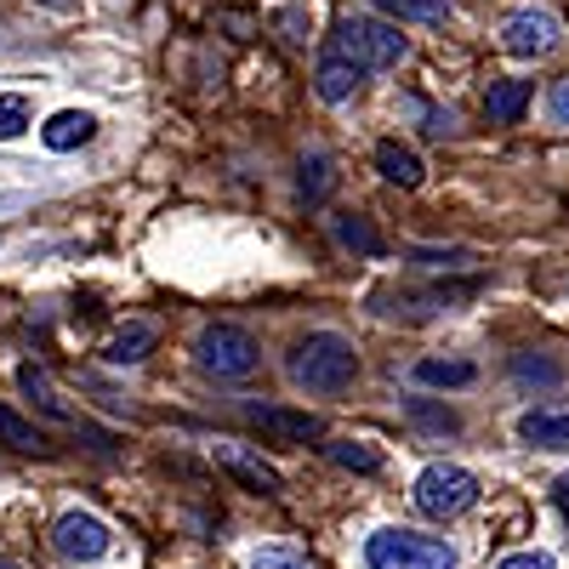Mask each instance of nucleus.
I'll list each match as a JSON object with an SVG mask.
<instances>
[{
  "instance_id": "nucleus-11",
  "label": "nucleus",
  "mask_w": 569,
  "mask_h": 569,
  "mask_svg": "<svg viewBox=\"0 0 569 569\" xmlns=\"http://www.w3.org/2000/svg\"><path fill=\"white\" fill-rule=\"evenodd\" d=\"M359 74H365V69H359L353 58H342L337 46H330L325 63H319V74H313V91H319L325 103H348L353 91H359Z\"/></svg>"
},
{
  "instance_id": "nucleus-33",
  "label": "nucleus",
  "mask_w": 569,
  "mask_h": 569,
  "mask_svg": "<svg viewBox=\"0 0 569 569\" xmlns=\"http://www.w3.org/2000/svg\"><path fill=\"white\" fill-rule=\"evenodd\" d=\"M0 569H18V563H12V558H0Z\"/></svg>"
},
{
  "instance_id": "nucleus-26",
  "label": "nucleus",
  "mask_w": 569,
  "mask_h": 569,
  "mask_svg": "<svg viewBox=\"0 0 569 569\" xmlns=\"http://www.w3.org/2000/svg\"><path fill=\"white\" fill-rule=\"evenodd\" d=\"M23 126H29V98L23 91H7V98H0V142H12Z\"/></svg>"
},
{
  "instance_id": "nucleus-12",
  "label": "nucleus",
  "mask_w": 569,
  "mask_h": 569,
  "mask_svg": "<svg viewBox=\"0 0 569 569\" xmlns=\"http://www.w3.org/2000/svg\"><path fill=\"white\" fill-rule=\"evenodd\" d=\"M91 131H98V120H91L86 109H63V114H52L40 126V142L52 154H69V149H80V142H91Z\"/></svg>"
},
{
  "instance_id": "nucleus-18",
  "label": "nucleus",
  "mask_w": 569,
  "mask_h": 569,
  "mask_svg": "<svg viewBox=\"0 0 569 569\" xmlns=\"http://www.w3.org/2000/svg\"><path fill=\"white\" fill-rule=\"evenodd\" d=\"M376 171H382L388 182H399V188H416L421 182V160H416V149H405V142H376Z\"/></svg>"
},
{
  "instance_id": "nucleus-30",
  "label": "nucleus",
  "mask_w": 569,
  "mask_h": 569,
  "mask_svg": "<svg viewBox=\"0 0 569 569\" xmlns=\"http://www.w3.org/2000/svg\"><path fill=\"white\" fill-rule=\"evenodd\" d=\"M496 569H558V563H552V552H507Z\"/></svg>"
},
{
  "instance_id": "nucleus-23",
  "label": "nucleus",
  "mask_w": 569,
  "mask_h": 569,
  "mask_svg": "<svg viewBox=\"0 0 569 569\" xmlns=\"http://www.w3.org/2000/svg\"><path fill=\"white\" fill-rule=\"evenodd\" d=\"M512 382H525V388H558L563 382V365L558 359H541V353H518L512 359Z\"/></svg>"
},
{
  "instance_id": "nucleus-24",
  "label": "nucleus",
  "mask_w": 569,
  "mask_h": 569,
  "mask_svg": "<svg viewBox=\"0 0 569 569\" xmlns=\"http://www.w3.org/2000/svg\"><path fill=\"white\" fill-rule=\"evenodd\" d=\"M0 445H12V450H29V456H40V450H46V433H40L34 421H23L18 410H7V405H0Z\"/></svg>"
},
{
  "instance_id": "nucleus-7",
  "label": "nucleus",
  "mask_w": 569,
  "mask_h": 569,
  "mask_svg": "<svg viewBox=\"0 0 569 569\" xmlns=\"http://www.w3.org/2000/svg\"><path fill=\"white\" fill-rule=\"evenodd\" d=\"M558 34H563L558 12L525 7V12H512V18L501 23V52H507V58H547L552 46H558Z\"/></svg>"
},
{
  "instance_id": "nucleus-16",
  "label": "nucleus",
  "mask_w": 569,
  "mask_h": 569,
  "mask_svg": "<svg viewBox=\"0 0 569 569\" xmlns=\"http://www.w3.org/2000/svg\"><path fill=\"white\" fill-rule=\"evenodd\" d=\"M525 109H530V80H496V86L485 91V114H490L496 126H512Z\"/></svg>"
},
{
  "instance_id": "nucleus-15",
  "label": "nucleus",
  "mask_w": 569,
  "mask_h": 569,
  "mask_svg": "<svg viewBox=\"0 0 569 569\" xmlns=\"http://www.w3.org/2000/svg\"><path fill=\"white\" fill-rule=\"evenodd\" d=\"M416 382L421 388H472V382H479V365H472V359H421Z\"/></svg>"
},
{
  "instance_id": "nucleus-4",
  "label": "nucleus",
  "mask_w": 569,
  "mask_h": 569,
  "mask_svg": "<svg viewBox=\"0 0 569 569\" xmlns=\"http://www.w3.org/2000/svg\"><path fill=\"white\" fill-rule=\"evenodd\" d=\"M194 359H200L206 376H217V382H246V376L262 365V348L240 325H206L194 337Z\"/></svg>"
},
{
  "instance_id": "nucleus-20",
  "label": "nucleus",
  "mask_w": 569,
  "mask_h": 569,
  "mask_svg": "<svg viewBox=\"0 0 569 569\" xmlns=\"http://www.w3.org/2000/svg\"><path fill=\"white\" fill-rule=\"evenodd\" d=\"M149 348H154V325L131 319L120 337L109 342V365H142V359H149Z\"/></svg>"
},
{
  "instance_id": "nucleus-21",
  "label": "nucleus",
  "mask_w": 569,
  "mask_h": 569,
  "mask_svg": "<svg viewBox=\"0 0 569 569\" xmlns=\"http://www.w3.org/2000/svg\"><path fill=\"white\" fill-rule=\"evenodd\" d=\"M297 188H302V200H308V206H325V200H330V188H337V166H330V154H308Z\"/></svg>"
},
{
  "instance_id": "nucleus-5",
  "label": "nucleus",
  "mask_w": 569,
  "mask_h": 569,
  "mask_svg": "<svg viewBox=\"0 0 569 569\" xmlns=\"http://www.w3.org/2000/svg\"><path fill=\"white\" fill-rule=\"evenodd\" d=\"M337 52L353 58L359 69H399V63L410 58V40L399 34V23L342 18V29H337Z\"/></svg>"
},
{
  "instance_id": "nucleus-10",
  "label": "nucleus",
  "mask_w": 569,
  "mask_h": 569,
  "mask_svg": "<svg viewBox=\"0 0 569 569\" xmlns=\"http://www.w3.org/2000/svg\"><path fill=\"white\" fill-rule=\"evenodd\" d=\"M518 439L536 450H569V405H541L518 416Z\"/></svg>"
},
{
  "instance_id": "nucleus-3",
  "label": "nucleus",
  "mask_w": 569,
  "mask_h": 569,
  "mask_svg": "<svg viewBox=\"0 0 569 569\" xmlns=\"http://www.w3.org/2000/svg\"><path fill=\"white\" fill-rule=\"evenodd\" d=\"M410 496H416V512L450 525V518H461V512L479 507V479H472L467 467H456V461H433V467L416 472V490H410Z\"/></svg>"
},
{
  "instance_id": "nucleus-6",
  "label": "nucleus",
  "mask_w": 569,
  "mask_h": 569,
  "mask_svg": "<svg viewBox=\"0 0 569 569\" xmlns=\"http://www.w3.org/2000/svg\"><path fill=\"white\" fill-rule=\"evenodd\" d=\"M240 421L257 427V433L279 439V445H308V439H325V421L313 410H291V405H262V399H246L240 405Z\"/></svg>"
},
{
  "instance_id": "nucleus-14",
  "label": "nucleus",
  "mask_w": 569,
  "mask_h": 569,
  "mask_svg": "<svg viewBox=\"0 0 569 569\" xmlns=\"http://www.w3.org/2000/svg\"><path fill=\"white\" fill-rule=\"evenodd\" d=\"M467 297H479V279L433 284V291H421V297H393V302H405V308H393V313H445V308H456V302H467Z\"/></svg>"
},
{
  "instance_id": "nucleus-32",
  "label": "nucleus",
  "mask_w": 569,
  "mask_h": 569,
  "mask_svg": "<svg viewBox=\"0 0 569 569\" xmlns=\"http://www.w3.org/2000/svg\"><path fill=\"white\" fill-rule=\"evenodd\" d=\"M552 496H558V507H563V512H569V472H563V479H558V485H552Z\"/></svg>"
},
{
  "instance_id": "nucleus-27",
  "label": "nucleus",
  "mask_w": 569,
  "mask_h": 569,
  "mask_svg": "<svg viewBox=\"0 0 569 569\" xmlns=\"http://www.w3.org/2000/svg\"><path fill=\"white\" fill-rule=\"evenodd\" d=\"M410 421H421L427 433H456V427H461L456 410H439V405H427V399H410Z\"/></svg>"
},
{
  "instance_id": "nucleus-13",
  "label": "nucleus",
  "mask_w": 569,
  "mask_h": 569,
  "mask_svg": "<svg viewBox=\"0 0 569 569\" xmlns=\"http://www.w3.org/2000/svg\"><path fill=\"white\" fill-rule=\"evenodd\" d=\"M330 233H337V246L342 251H359V257H388V240H382V228H376L370 217H330Z\"/></svg>"
},
{
  "instance_id": "nucleus-2",
  "label": "nucleus",
  "mask_w": 569,
  "mask_h": 569,
  "mask_svg": "<svg viewBox=\"0 0 569 569\" xmlns=\"http://www.w3.org/2000/svg\"><path fill=\"white\" fill-rule=\"evenodd\" d=\"M365 563L370 569H456V547L439 536L388 525V530L365 536Z\"/></svg>"
},
{
  "instance_id": "nucleus-28",
  "label": "nucleus",
  "mask_w": 569,
  "mask_h": 569,
  "mask_svg": "<svg viewBox=\"0 0 569 569\" xmlns=\"http://www.w3.org/2000/svg\"><path fill=\"white\" fill-rule=\"evenodd\" d=\"M405 114H416L427 137H445V131L456 126V120H450V109H433V103H427V98H405Z\"/></svg>"
},
{
  "instance_id": "nucleus-17",
  "label": "nucleus",
  "mask_w": 569,
  "mask_h": 569,
  "mask_svg": "<svg viewBox=\"0 0 569 569\" xmlns=\"http://www.w3.org/2000/svg\"><path fill=\"white\" fill-rule=\"evenodd\" d=\"M18 388L29 393V405H34L40 416H52V421H74V410L52 393V382H46V370H40V365H18Z\"/></svg>"
},
{
  "instance_id": "nucleus-19",
  "label": "nucleus",
  "mask_w": 569,
  "mask_h": 569,
  "mask_svg": "<svg viewBox=\"0 0 569 569\" xmlns=\"http://www.w3.org/2000/svg\"><path fill=\"white\" fill-rule=\"evenodd\" d=\"M370 7L388 12V18H399V23H450V18H456L450 0H370Z\"/></svg>"
},
{
  "instance_id": "nucleus-22",
  "label": "nucleus",
  "mask_w": 569,
  "mask_h": 569,
  "mask_svg": "<svg viewBox=\"0 0 569 569\" xmlns=\"http://www.w3.org/2000/svg\"><path fill=\"white\" fill-rule=\"evenodd\" d=\"M325 456L337 461V467H348V472H382V450L365 445V439H330Z\"/></svg>"
},
{
  "instance_id": "nucleus-9",
  "label": "nucleus",
  "mask_w": 569,
  "mask_h": 569,
  "mask_svg": "<svg viewBox=\"0 0 569 569\" xmlns=\"http://www.w3.org/2000/svg\"><path fill=\"white\" fill-rule=\"evenodd\" d=\"M217 461H222V472H233V479H240L246 490H257V496H279V490H284L279 467L262 461V456L246 450V445H217Z\"/></svg>"
},
{
  "instance_id": "nucleus-29",
  "label": "nucleus",
  "mask_w": 569,
  "mask_h": 569,
  "mask_svg": "<svg viewBox=\"0 0 569 569\" xmlns=\"http://www.w3.org/2000/svg\"><path fill=\"white\" fill-rule=\"evenodd\" d=\"M251 569H313V563H308V558H297V552L268 547V552H257V558H251Z\"/></svg>"
},
{
  "instance_id": "nucleus-1",
  "label": "nucleus",
  "mask_w": 569,
  "mask_h": 569,
  "mask_svg": "<svg viewBox=\"0 0 569 569\" xmlns=\"http://www.w3.org/2000/svg\"><path fill=\"white\" fill-rule=\"evenodd\" d=\"M284 370L308 393H348L359 382V348L348 337H337V330H313V337H302L291 348V365Z\"/></svg>"
},
{
  "instance_id": "nucleus-31",
  "label": "nucleus",
  "mask_w": 569,
  "mask_h": 569,
  "mask_svg": "<svg viewBox=\"0 0 569 569\" xmlns=\"http://www.w3.org/2000/svg\"><path fill=\"white\" fill-rule=\"evenodd\" d=\"M552 120H558V126H569V74L552 86Z\"/></svg>"
},
{
  "instance_id": "nucleus-25",
  "label": "nucleus",
  "mask_w": 569,
  "mask_h": 569,
  "mask_svg": "<svg viewBox=\"0 0 569 569\" xmlns=\"http://www.w3.org/2000/svg\"><path fill=\"white\" fill-rule=\"evenodd\" d=\"M410 262H416V268L456 273V268H467V262H472V251H467V246H445V251H439V246H410Z\"/></svg>"
},
{
  "instance_id": "nucleus-8",
  "label": "nucleus",
  "mask_w": 569,
  "mask_h": 569,
  "mask_svg": "<svg viewBox=\"0 0 569 569\" xmlns=\"http://www.w3.org/2000/svg\"><path fill=\"white\" fill-rule=\"evenodd\" d=\"M52 547L63 552V558H74V563H98V558H109V547H114V530L103 525L98 512H63L58 525H52Z\"/></svg>"
}]
</instances>
